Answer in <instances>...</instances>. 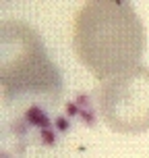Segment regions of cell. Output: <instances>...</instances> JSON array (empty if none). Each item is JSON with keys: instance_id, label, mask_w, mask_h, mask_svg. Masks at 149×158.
I'll use <instances>...</instances> for the list:
<instances>
[{"instance_id": "obj_3", "label": "cell", "mask_w": 149, "mask_h": 158, "mask_svg": "<svg viewBox=\"0 0 149 158\" xmlns=\"http://www.w3.org/2000/svg\"><path fill=\"white\" fill-rule=\"evenodd\" d=\"M97 108L104 123L118 133H143L149 129V67L102 81L97 87Z\"/></svg>"}, {"instance_id": "obj_2", "label": "cell", "mask_w": 149, "mask_h": 158, "mask_svg": "<svg viewBox=\"0 0 149 158\" xmlns=\"http://www.w3.org/2000/svg\"><path fill=\"white\" fill-rule=\"evenodd\" d=\"M0 81L4 100L44 98L52 104L60 98V69L48 56L35 29L21 21H4L0 27Z\"/></svg>"}, {"instance_id": "obj_1", "label": "cell", "mask_w": 149, "mask_h": 158, "mask_svg": "<svg viewBox=\"0 0 149 158\" xmlns=\"http://www.w3.org/2000/svg\"><path fill=\"white\" fill-rule=\"evenodd\" d=\"M73 50L95 79L106 81L139 67L145 27L131 2L89 0L75 17Z\"/></svg>"}]
</instances>
